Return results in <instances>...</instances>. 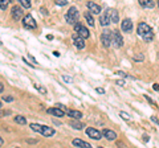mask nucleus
<instances>
[{
    "instance_id": "17",
    "label": "nucleus",
    "mask_w": 159,
    "mask_h": 148,
    "mask_svg": "<svg viewBox=\"0 0 159 148\" xmlns=\"http://www.w3.org/2000/svg\"><path fill=\"white\" fill-rule=\"evenodd\" d=\"M68 116L73 118V119H81V118H82V112L77 111V110H68Z\"/></svg>"
},
{
    "instance_id": "33",
    "label": "nucleus",
    "mask_w": 159,
    "mask_h": 148,
    "mask_svg": "<svg viewBox=\"0 0 159 148\" xmlns=\"http://www.w3.org/2000/svg\"><path fill=\"white\" fill-rule=\"evenodd\" d=\"M3 91H4V85L0 82V93H3Z\"/></svg>"
},
{
    "instance_id": "26",
    "label": "nucleus",
    "mask_w": 159,
    "mask_h": 148,
    "mask_svg": "<svg viewBox=\"0 0 159 148\" xmlns=\"http://www.w3.org/2000/svg\"><path fill=\"white\" fill-rule=\"evenodd\" d=\"M119 115H121V118H123V119H126V120H130L131 119V118L129 116L127 112H125V111H121V112H119Z\"/></svg>"
},
{
    "instance_id": "34",
    "label": "nucleus",
    "mask_w": 159,
    "mask_h": 148,
    "mask_svg": "<svg viewBox=\"0 0 159 148\" xmlns=\"http://www.w3.org/2000/svg\"><path fill=\"white\" fill-rule=\"evenodd\" d=\"M6 114H11V111H4V112H0V116L6 115Z\"/></svg>"
},
{
    "instance_id": "30",
    "label": "nucleus",
    "mask_w": 159,
    "mask_h": 148,
    "mask_svg": "<svg viewBox=\"0 0 159 148\" xmlns=\"http://www.w3.org/2000/svg\"><path fill=\"white\" fill-rule=\"evenodd\" d=\"M116 83H117V85H119V86H123V85H125V81H123V80H117Z\"/></svg>"
},
{
    "instance_id": "18",
    "label": "nucleus",
    "mask_w": 159,
    "mask_h": 148,
    "mask_svg": "<svg viewBox=\"0 0 159 148\" xmlns=\"http://www.w3.org/2000/svg\"><path fill=\"white\" fill-rule=\"evenodd\" d=\"M110 20L114 24H117L119 21V16H118V11H117V9H110Z\"/></svg>"
},
{
    "instance_id": "25",
    "label": "nucleus",
    "mask_w": 159,
    "mask_h": 148,
    "mask_svg": "<svg viewBox=\"0 0 159 148\" xmlns=\"http://www.w3.org/2000/svg\"><path fill=\"white\" fill-rule=\"evenodd\" d=\"M69 3V0H56V4L60 7H64V6H66V4Z\"/></svg>"
},
{
    "instance_id": "6",
    "label": "nucleus",
    "mask_w": 159,
    "mask_h": 148,
    "mask_svg": "<svg viewBox=\"0 0 159 148\" xmlns=\"http://www.w3.org/2000/svg\"><path fill=\"white\" fill-rule=\"evenodd\" d=\"M74 31H76V33L80 34V36H81L82 38H88L89 36H90V32L88 31V28L84 27L82 24H80V23L74 24Z\"/></svg>"
},
{
    "instance_id": "20",
    "label": "nucleus",
    "mask_w": 159,
    "mask_h": 148,
    "mask_svg": "<svg viewBox=\"0 0 159 148\" xmlns=\"http://www.w3.org/2000/svg\"><path fill=\"white\" fill-rule=\"evenodd\" d=\"M15 122H16L17 124L24 126V124H27V118L23 116V115H16L15 116Z\"/></svg>"
},
{
    "instance_id": "15",
    "label": "nucleus",
    "mask_w": 159,
    "mask_h": 148,
    "mask_svg": "<svg viewBox=\"0 0 159 148\" xmlns=\"http://www.w3.org/2000/svg\"><path fill=\"white\" fill-rule=\"evenodd\" d=\"M102 136H105L107 140H116L117 139V134L111 130H103L102 131Z\"/></svg>"
},
{
    "instance_id": "39",
    "label": "nucleus",
    "mask_w": 159,
    "mask_h": 148,
    "mask_svg": "<svg viewBox=\"0 0 159 148\" xmlns=\"http://www.w3.org/2000/svg\"><path fill=\"white\" fill-rule=\"evenodd\" d=\"M0 107H2V102H0Z\"/></svg>"
},
{
    "instance_id": "10",
    "label": "nucleus",
    "mask_w": 159,
    "mask_h": 148,
    "mask_svg": "<svg viewBox=\"0 0 159 148\" xmlns=\"http://www.w3.org/2000/svg\"><path fill=\"white\" fill-rule=\"evenodd\" d=\"M110 34H111V31H105L102 34H101V41H102V45L105 46V48H109L111 45V37H110Z\"/></svg>"
},
{
    "instance_id": "32",
    "label": "nucleus",
    "mask_w": 159,
    "mask_h": 148,
    "mask_svg": "<svg viewBox=\"0 0 159 148\" xmlns=\"http://www.w3.org/2000/svg\"><path fill=\"white\" fill-rule=\"evenodd\" d=\"M145 98H146V99H147V101H148V102H150V103H151V105H155V103H154V101H152V99H151V98H148V97H147V95H145Z\"/></svg>"
},
{
    "instance_id": "2",
    "label": "nucleus",
    "mask_w": 159,
    "mask_h": 148,
    "mask_svg": "<svg viewBox=\"0 0 159 148\" xmlns=\"http://www.w3.org/2000/svg\"><path fill=\"white\" fill-rule=\"evenodd\" d=\"M29 127H31L33 131H36L37 134H41L43 136H45V137H51V136H53L54 134H56V131H54L52 127H49V126L37 124V123H32V124L29 126Z\"/></svg>"
},
{
    "instance_id": "9",
    "label": "nucleus",
    "mask_w": 159,
    "mask_h": 148,
    "mask_svg": "<svg viewBox=\"0 0 159 148\" xmlns=\"http://www.w3.org/2000/svg\"><path fill=\"white\" fill-rule=\"evenodd\" d=\"M110 23H111V20H110V9H105V12H103L101 15V17H99V24H101L102 27H107Z\"/></svg>"
},
{
    "instance_id": "31",
    "label": "nucleus",
    "mask_w": 159,
    "mask_h": 148,
    "mask_svg": "<svg viewBox=\"0 0 159 148\" xmlns=\"http://www.w3.org/2000/svg\"><path fill=\"white\" fill-rule=\"evenodd\" d=\"M97 93H99V94H105V90L101 87H97Z\"/></svg>"
},
{
    "instance_id": "29",
    "label": "nucleus",
    "mask_w": 159,
    "mask_h": 148,
    "mask_svg": "<svg viewBox=\"0 0 159 148\" xmlns=\"http://www.w3.org/2000/svg\"><path fill=\"white\" fill-rule=\"evenodd\" d=\"M3 99L6 101V102H12V101H13V98H12V97H6V95H4V97H3Z\"/></svg>"
},
{
    "instance_id": "38",
    "label": "nucleus",
    "mask_w": 159,
    "mask_h": 148,
    "mask_svg": "<svg viewBox=\"0 0 159 148\" xmlns=\"http://www.w3.org/2000/svg\"><path fill=\"white\" fill-rule=\"evenodd\" d=\"M158 7H159V0H158Z\"/></svg>"
},
{
    "instance_id": "12",
    "label": "nucleus",
    "mask_w": 159,
    "mask_h": 148,
    "mask_svg": "<svg viewBox=\"0 0 159 148\" xmlns=\"http://www.w3.org/2000/svg\"><path fill=\"white\" fill-rule=\"evenodd\" d=\"M47 112L49 115H53V116H57V118H62V116H65V112H64L62 108H60V107H51V108H48Z\"/></svg>"
},
{
    "instance_id": "8",
    "label": "nucleus",
    "mask_w": 159,
    "mask_h": 148,
    "mask_svg": "<svg viewBox=\"0 0 159 148\" xmlns=\"http://www.w3.org/2000/svg\"><path fill=\"white\" fill-rule=\"evenodd\" d=\"M72 40H73V44H74V46H76L77 49H84L85 48V38H82L80 34L77 33H74L73 36H72Z\"/></svg>"
},
{
    "instance_id": "24",
    "label": "nucleus",
    "mask_w": 159,
    "mask_h": 148,
    "mask_svg": "<svg viewBox=\"0 0 159 148\" xmlns=\"http://www.w3.org/2000/svg\"><path fill=\"white\" fill-rule=\"evenodd\" d=\"M9 4V0H0V8L2 9H6Z\"/></svg>"
},
{
    "instance_id": "14",
    "label": "nucleus",
    "mask_w": 159,
    "mask_h": 148,
    "mask_svg": "<svg viewBox=\"0 0 159 148\" xmlns=\"http://www.w3.org/2000/svg\"><path fill=\"white\" fill-rule=\"evenodd\" d=\"M88 8L90 9V12L92 13H94V15H98V13H101V7L98 6V4H96V3H93V2H88Z\"/></svg>"
},
{
    "instance_id": "13",
    "label": "nucleus",
    "mask_w": 159,
    "mask_h": 148,
    "mask_svg": "<svg viewBox=\"0 0 159 148\" xmlns=\"http://www.w3.org/2000/svg\"><path fill=\"white\" fill-rule=\"evenodd\" d=\"M121 28H122V31L126 32V33L131 32V31H133V21L130 20V19H125V20L122 21Z\"/></svg>"
},
{
    "instance_id": "21",
    "label": "nucleus",
    "mask_w": 159,
    "mask_h": 148,
    "mask_svg": "<svg viewBox=\"0 0 159 148\" xmlns=\"http://www.w3.org/2000/svg\"><path fill=\"white\" fill-rule=\"evenodd\" d=\"M70 126L74 128V130H82L84 128V124L81 122H77V120H73V122H70Z\"/></svg>"
},
{
    "instance_id": "19",
    "label": "nucleus",
    "mask_w": 159,
    "mask_h": 148,
    "mask_svg": "<svg viewBox=\"0 0 159 148\" xmlns=\"http://www.w3.org/2000/svg\"><path fill=\"white\" fill-rule=\"evenodd\" d=\"M138 2L143 8H154V2L152 0H138Z\"/></svg>"
},
{
    "instance_id": "4",
    "label": "nucleus",
    "mask_w": 159,
    "mask_h": 148,
    "mask_svg": "<svg viewBox=\"0 0 159 148\" xmlns=\"http://www.w3.org/2000/svg\"><path fill=\"white\" fill-rule=\"evenodd\" d=\"M110 37H111V44L116 48H121L123 45V38H122V34L119 31H111Z\"/></svg>"
},
{
    "instance_id": "3",
    "label": "nucleus",
    "mask_w": 159,
    "mask_h": 148,
    "mask_svg": "<svg viewBox=\"0 0 159 148\" xmlns=\"http://www.w3.org/2000/svg\"><path fill=\"white\" fill-rule=\"evenodd\" d=\"M65 19H66V23L68 24H72V25L77 24L78 20H80L78 9L76 7H70V8H69V11L66 12V15H65Z\"/></svg>"
},
{
    "instance_id": "35",
    "label": "nucleus",
    "mask_w": 159,
    "mask_h": 148,
    "mask_svg": "<svg viewBox=\"0 0 159 148\" xmlns=\"http://www.w3.org/2000/svg\"><path fill=\"white\" fill-rule=\"evenodd\" d=\"M151 120H152V122H155L157 124H159V120L157 119V118H154V116H152V118H151Z\"/></svg>"
},
{
    "instance_id": "22",
    "label": "nucleus",
    "mask_w": 159,
    "mask_h": 148,
    "mask_svg": "<svg viewBox=\"0 0 159 148\" xmlns=\"http://www.w3.org/2000/svg\"><path fill=\"white\" fill-rule=\"evenodd\" d=\"M84 16H85V19H86V21H88V24L90 27H94V19H93V16L89 12H86L85 15H84Z\"/></svg>"
},
{
    "instance_id": "5",
    "label": "nucleus",
    "mask_w": 159,
    "mask_h": 148,
    "mask_svg": "<svg viewBox=\"0 0 159 148\" xmlns=\"http://www.w3.org/2000/svg\"><path fill=\"white\" fill-rule=\"evenodd\" d=\"M23 25L27 29H36L37 28V23L34 21V19L32 15H27L23 17Z\"/></svg>"
},
{
    "instance_id": "7",
    "label": "nucleus",
    "mask_w": 159,
    "mask_h": 148,
    "mask_svg": "<svg viewBox=\"0 0 159 148\" xmlns=\"http://www.w3.org/2000/svg\"><path fill=\"white\" fill-rule=\"evenodd\" d=\"M86 135L93 140H99L102 137L101 132H99L98 130H96V128H93V127H88L86 128Z\"/></svg>"
},
{
    "instance_id": "11",
    "label": "nucleus",
    "mask_w": 159,
    "mask_h": 148,
    "mask_svg": "<svg viewBox=\"0 0 159 148\" xmlns=\"http://www.w3.org/2000/svg\"><path fill=\"white\" fill-rule=\"evenodd\" d=\"M11 13H12V17H13V20H15V21H17V20H20V19H23V17H24L23 9H21V7H19V6L12 7Z\"/></svg>"
},
{
    "instance_id": "27",
    "label": "nucleus",
    "mask_w": 159,
    "mask_h": 148,
    "mask_svg": "<svg viewBox=\"0 0 159 148\" xmlns=\"http://www.w3.org/2000/svg\"><path fill=\"white\" fill-rule=\"evenodd\" d=\"M36 89H37V91L41 93V94H44V95L47 94V89H45V87H41V86H37V85H36Z\"/></svg>"
},
{
    "instance_id": "16",
    "label": "nucleus",
    "mask_w": 159,
    "mask_h": 148,
    "mask_svg": "<svg viewBox=\"0 0 159 148\" xmlns=\"http://www.w3.org/2000/svg\"><path fill=\"white\" fill-rule=\"evenodd\" d=\"M72 143H73L74 147H80V148H90V147H92L90 144H89V143L84 141V140H81V139H74Z\"/></svg>"
},
{
    "instance_id": "28",
    "label": "nucleus",
    "mask_w": 159,
    "mask_h": 148,
    "mask_svg": "<svg viewBox=\"0 0 159 148\" xmlns=\"http://www.w3.org/2000/svg\"><path fill=\"white\" fill-rule=\"evenodd\" d=\"M62 80L65 81L66 83H70V82H72V78H70V77H68V76H62Z\"/></svg>"
},
{
    "instance_id": "37",
    "label": "nucleus",
    "mask_w": 159,
    "mask_h": 148,
    "mask_svg": "<svg viewBox=\"0 0 159 148\" xmlns=\"http://www.w3.org/2000/svg\"><path fill=\"white\" fill-rule=\"evenodd\" d=\"M2 146H3V139L0 137V147H2Z\"/></svg>"
},
{
    "instance_id": "36",
    "label": "nucleus",
    "mask_w": 159,
    "mask_h": 148,
    "mask_svg": "<svg viewBox=\"0 0 159 148\" xmlns=\"http://www.w3.org/2000/svg\"><path fill=\"white\" fill-rule=\"evenodd\" d=\"M152 87H154V89H155V90H159V85H154Z\"/></svg>"
},
{
    "instance_id": "23",
    "label": "nucleus",
    "mask_w": 159,
    "mask_h": 148,
    "mask_svg": "<svg viewBox=\"0 0 159 148\" xmlns=\"http://www.w3.org/2000/svg\"><path fill=\"white\" fill-rule=\"evenodd\" d=\"M19 3L21 4V7L24 8H31V0H19Z\"/></svg>"
},
{
    "instance_id": "1",
    "label": "nucleus",
    "mask_w": 159,
    "mask_h": 148,
    "mask_svg": "<svg viewBox=\"0 0 159 148\" xmlns=\"http://www.w3.org/2000/svg\"><path fill=\"white\" fill-rule=\"evenodd\" d=\"M137 32L139 34V37L143 38V41L146 42H151L152 38H154V32L151 27L146 23H139L138 24V28H137Z\"/></svg>"
}]
</instances>
